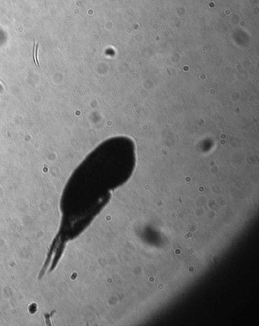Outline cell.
I'll use <instances>...</instances> for the list:
<instances>
[{"mask_svg":"<svg viewBox=\"0 0 259 326\" xmlns=\"http://www.w3.org/2000/svg\"><path fill=\"white\" fill-rule=\"evenodd\" d=\"M34 55H35V56H34V60H35L36 66L40 67V64H39V62H38V57H37V55H38V44H37L36 50H34Z\"/></svg>","mask_w":259,"mask_h":326,"instance_id":"1","label":"cell"}]
</instances>
